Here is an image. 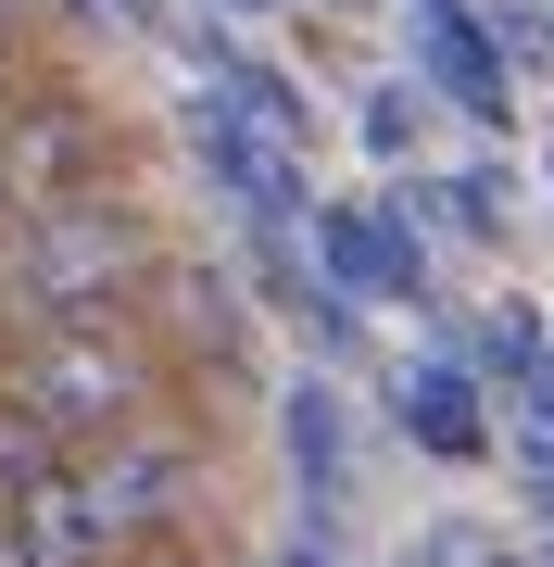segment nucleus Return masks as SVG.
<instances>
[{
	"label": "nucleus",
	"mask_w": 554,
	"mask_h": 567,
	"mask_svg": "<svg viewBox=\"0 0 554 567\" xmlns=\"http://www.w3.org/2000/svg\"><path fill=\"white\" fill-rule=\"evenodd\" d=\"M0 567H39V555H25V543H13V505H0Z\"/></svg>",
	"instance_id": "nucleus-18"
},
{
	"label": "nucleus",
	"mask_w": 554,
	"mask_h": 567,
	"mask_svg": "<svg viewBox=\"0 0 554 567\" xmlns=\"http://www.w3.org/2000/svg\"><path fill=\"white\" fill-rule=\"evenodd\" d=\"M530 365H542V316L530 303H504V316L467 328V379H516V391H530Z\"/></svg>",
	"instance_id": "nucleus-10"
},
{
	"label": "nucleus",
	"mask_w": 554,
	"mask_h": 567,
	"mask_svg": "<svg viewBox=\"0 0 554 567\" xmlns=\"http://www.w3.org/2000/svg\"><path fill=\"white\" fill-rule=\"evenodd\" d=\"M25 76V0H0V89Z\"/></svg>",
	"instance_id": "nucleus-16"
},
{
	"label": "nucleus",
	"mask_w": 554,
	"mask_h": 567,
	"mask_svg": "<svg viewBox=\"0 0 554 567\" xmlns=\"http://www.w3.org/2000/svg\"><path fill=\"white\" fill-rule=\"evenodd\" d=\"M102 567H227V555L202 543V529H151V543H114Z\"/></svg>",
	"instance_id": "nucleus-13"
},
{
	"label": "nucleus",
	"mask_w": 554,
	"mask_h": 567,
	"mask_svg": "<svg viewBox=\"0 0 554 567\" xmlns=\"http://www.w3.org/2000/svg\"><path fill=\"white\" fill-rule=\"evenodd\" d=\"M542 543H554V480H542Z\"/></svg>",
	"instance_id": "nucleus-19"
},
{
	"label": "nucleus",
	"mask_w": 554,
	"mask_h": 567,
	"mask_svg": "<svg viewBox=\"0 0 554 567\" xmlns=\"http://www.w3.org/2000/svg\"><path fill=\"white\" fill-rule=\"evenodd\" d=\"M102 189H126V126L88 102L76 76L25 63V76L0 89V240L63 215V203H102Z\"/></svg>",
	"instance_id": "nucleus-3"
},
{
	"label": "nucleus",
	"mask_w": 554,
	"mask_h": 567,
	"mask_svg": "<svg viewBox=\"0 0 554 567\" xmlns=\"http://www.w3.org/2000/svg\"><path fill=\"white\" fill-rule=\"evenodd\" d=\"M189 152H202V177L240 203V227H303V152H278L252 114L202 102V114H189Z\"/></svg>",
	"instance_id": "nucleus-6"
},
{
	"label": "nucleus",
	"mask_w": 554,
	"mask_h": 567,
	"mask_svg": "<svg viewBox=\"0 0 554 567\" xmlns=\"http://www.w3.org/2000/svg\"><path fill=\"white\" fill-rule=\"evenodd\" d=\"M492 39H504V63H542V76H554V13H542V0H516Z\"/></svg>",
	"instance_id": "nucleus-14"
},
{
	"label": "nucleus",
	"mask_w": 554,
	"mask_h": 567,
	"mask_svg": "<svg viewBox=\"0 0 554 567\" xmlns=\"http://www.w3.org/2000/svg\"><path fill=\"white\" fill-rule=\"evenodd\" d=\"M215 13H265V0H215Z\"/></svg>",
	"instance_id": "nucleus-20"
},
{
	"label": "nucleus",
	"mask_w": 554,
	"mask_h": 567,
	"mask_svg": "<svg viewBox=\"0 0 554 567\" xmlns=\"http://www.w3.org/2000/svg\"><path fill=\"white\" fill-rule=\"evenodd\" d=\"M63 480H76V505H88L102 543H151V529H202V505H215V442L165 404V416L114 429V442L63 454Z\"/></svg>",
	"instance_id": "nucleus-4"
},
{
	"label": "nucleus",
	"mask_w": 554,
	"mask_h": 567,
	"mask_svg": "<svg viewBox=\"0 0 554 567\" xmlns=\"http://www.w3.org/2000/svg\"><path fill=\"white\" fill-rule=\"evenodd\" d=\"M416 63H429V89L453 114H479V126L516 114V63H504V39L467 13V0H416Z\"/></svg>",
	"instance_id": "nucleus-7"
},
{
	"label": "nucleus",
	"mask_w": 554,
	"mask_h": 567,
	"mask_svg": "<svg viewBox=\"0 0 554 567\" xmlns=\"http://www.w3.org/2000/svg\"><path fill=\"white\" fill-rule=\"evenodd\" d=\"M51 466H63V442H51V429L13 404V379H0V505H13V492H39Z\"/></svg>",
	"instance_id": "nucleus-11"
},
{
	"label": "nucleus",
	"mask_w": 554,
	"mask_h": 567,
	"mask_svg": "<svg viewBox=\"0 0 554 567\" xmlns=\"http://www.w3.org/2000/svg\"><path fill=\"white\" fill-rule=\"evenodd\" d=\"M102 13H126V25H165V0H102Z\"/></svg>",
	"instance_id": "nucleus-17"
},
{
	"label": "nucleus",
	"mask_w": 554,
	"mask_h": 567,
	"mask_svg": "<svg viewBox=\"0 0 554 567\" xmlns=\"http://www.w3.org/2000/svg\"><path fill=\"white\" fill-rule=\"evenodd\" d=\"M151 265H165V227L139 215V189H102V203H63L39 227L0 240V303L25 328H76V316H139Z\"/></svg>",
	"instance_id": "nucleus-1"
},
{
	"label": "nucleus",
	"mask_w": 554,
	"mask_h": 567,
	"mask_svg": "<svg viewBox=\"0 0 554 567\" xmlns=\"http://www.w3.org/2000/svg\"><path fill=\"white\" fill-rule=\"evenodd\" d=\"M303 252H315V290H341L353 316H366V303H416V290H429V240H416L404 203H315Z\"/></svg>",
	"instance_id": "nucleus-5"
},
{
	"label": "nucleus",
	"mask_w": 554,
	"mask_h": 567,
	"mask_svg": "<svg viewBox=\"0 0 554 567\" xmlns=\"http://www.w3.org/2000/svg\"><path fill=\"white\" fill-rule=\"evenodd\" d=\"M390 416H404V442L441 454V466H479V454H492V404H479V379L453 353L404 365V379H390Z\"/></svg>",
	"instance_id": "nucleus-8"
},
{
	"label": "nucleus",
	"mask_w": 554,
	"mask_h": 567,
	"mask_svg": "<svg viewBox=\"0 0 554 567\" xmlns=\"http://www.w3.org/2000/svg\"><path fill=\"white\" fill-rule=\"evenodd\" d=\"M366 152H416V89H378L366 102Z\"/></svg>",
	"instance_id": "nucleus-15"
},
{
	"label": "nucleus",
	"mask_w": 554,
	"mask_h": 567,
	"mask_svg": "<svg viewBox=\"0 0 554 567\" xmlns=\"http://www.w3.org/2000/svg\"><path fill=\"white\" fill-rule=\"evenodd\" d=\"M290 454H303L315 492L341 480V404H328V391H290Z\"/></svg>",
	"instance_id": "nucleus-12"
},
{
	"label": "nucleus",
	"mask_w": 554,
	"mask_h": 567,
	"mask_svg": "<svg viewBox=\"0 0 554 567\" xmlns=\"http://www.w3.org/2000/svg\"><path fill=\"white\" fill-rule=\"evenodd\" d=\"M13 543L39 555V567H102V555H114L102 529H88V505H76V480H63V466H51L39 492H13Z\"/></svg>",
	"instance_id": "nucleus-9"
},
{
	"label": "nucleus",
	"mask_w": 554,
	"mask_h": 567,
	"mask_svg": "<svg viewBox=\"0 0 554 567\" xmlns=\"http://www.w3.org/2000/svg\"><path fill=\"white\" fill-rule=\"evenodd\" d=\"M0 379H13V404L39 416L63 454H88V442H114V429L165 416L177 365H165V341H151L139 316H76V328H25V341L0 353Z\"/></svg>",
	"instance_id": "nucleus-2"
}]
</instances>
